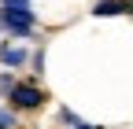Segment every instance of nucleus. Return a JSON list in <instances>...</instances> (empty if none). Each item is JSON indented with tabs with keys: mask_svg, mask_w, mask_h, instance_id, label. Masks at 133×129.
<instances>
[{
	"mask_svg": "<svg viewBox=\"0 0 133 129\" xmlns=\"http://www.w3.org/2000/svg\"><path fill=\"white\" fill-rule=\"evenodd\" d=\"M78 129H92V125H78Z\"/></svg>",
	"mask_w": 133,
	"mask_h": 129,
	"instance_id": "7",
	"label": "nucleus"
},
{
	"mask_svg": "<svg viewBox=\"0 0 133 129\" xmlns=\"http://www.w3.org/2000/svg\"><path fill=\"white\" fill-rule=\"evenodd\" d=\"M0 63H4V67H22L26 52H22V48H0Z\"/></svg>",
	"mask_w": 133,
	"mask_h": 129,
	"instance_id": "3",
	"label": "nucleus"
},
{
	"mask_svg": "<svg viewBox=\"0 0 133 129\" xmlns=\"http://www.w3.org/2000/svg\"><path fill=\"white\" fill-rule=\"evenodd\" d=\"M0 26L8 33H30L33 30V11H4L0 8Z\"/></svg>",
	"mask_w": 133,
	"mask_h": 129,
	"instance_id": "1",
	"label": "nucleus"
},
{
	"mask_svg": "<svg viewBox=\"0 0 133 129\" xmlns=\"http://www.w3.org/2000/svg\"><path fill=\"white\" fill-rule=\"evenodd\" d=\"M11 103L15 107H41L44 103V92L41 89H33V85H11Z\"/></svg>",
	"mask_w": 133,
	"mask_h": 129,
	"instance_id": "2",
	"label": "nucleus"
},
{
	"mask_svg": "<svg viewBox=\"0 0 133 129\" xmlns=\"http://www.w3.org/2000/svg\"><path fill=\"white\" fill-rule=\"evenodd\" d=\"M129 11H133V8H129Z\"/></svg>",
	"mask_w": 133,
	"mask_h": 129,
	"instance_id": "8",
	"label": "nucleus"
},
{
	"mask_svg": "<svg viewBox=\"0 0 133 129\" xmlns=\"http://www.w3.org/2000/svg\"><path fill=\"white\" fill-rule=\"evenodd\" d=\"M4 11H30V0H4Z\"/></svg>",
	"mask_w": 133,
	"mask_h": 129,
	"instance_id": "5",
	"label": "nucleus"
},
{
	"mask_svg": "<svg viewBox=\"0 0 133 129\" xmlns=\"http://www.w3.org/2000/svg\"><path fill=\"white\" fill-rule=\"evenodd\" d=\"M15 125V114H11V111H0V129H11Z\"/></svg>",
	"mask_w": 133,
	"mask_h": 129,
	"instance_id": "6",
	"label": "nucleus"
},
{
	"mask_svg": "<svg viewBox=\"0 0 133 129\" xmlns=\"http://www.w3.org/2000/svg\"><path fill=\"white\" fill-rule=\"evenodd\" d=\"M122 11H129V8L118 4V0H100V4H96V15H104V19H111V15H122Z\"/></svg>",
	"mask_w": 133,
	"mask_h": 129,
	"instance_id": "4",
	"label": "nucleus"
}]
</instances>
